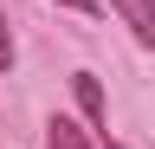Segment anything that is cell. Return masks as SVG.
<instances>
[{
  "instance_id": "6da1fadb",
  "label": "cell",
  "mask_w": 155,
  "mask_h": 149,
  "mask_svg": "<svg viewBox=\"0 0 155 149\" xmlns=\"http://www.w3.org/2000/svg\"><path fill=\"white\" fill-rule=\"evenodd\" d=\"M116 13H123V26L136 32V46H149L155 52V0H110Z\"/></svg>"
},
{
  "instance_id": "7a4b0ae2",
  "label": "cell",
  "mask_w": 155,
  "mask_h": 149,
  "mask_svg": "<svg viewBox=\"0 0 155 149\" xmlns=\"http://www.w3.org/2000/svg\"><path fill=\"white\" fill-rule=\"evenodd\" d=\"M71 91H78V110H84L91 123H104V84H97V71H78Z\"/></svg>"
},
{
  "instance_id": "3957f363",
  "label": "cell",
  "mask_w": 155,
  "mask_h": 149,
  "mask_svg": "<svg viewBox=\"0 0 155 149\" xmlns=\"http://www.w3.org/2000/svg\"><path fill=\"white\" fill-rule=\"evenodd\" d=\"M45 130H52V149H104V143H91V130H78L71 117H52Z\"/></svg>"
},
{
  "instance_id": "277c9868",
  "label": "cell",
  "mask_w": 155,
  "mask_h": 149,
  "mask_svg": "<svg viewBox=\"0 0 155 149\" xmlns=\"http://www.w3.org/2000/svg\"><path fill=\"white\" fill-rule=\"evenodd\" d=\"M13 65V32H7V13H0V71Z\"/></svg>"
},
{
  "instance_id": "5b68a950",
  "label": "cell",
  "mask_w": 155,
  "mask_h": 149,
  "mask_svg": "<svg viewBox=\"0 0 155 149\" xmlns=\"http://www.w3.org/2000/svg\"><path fill=\"white\" fill-rule=\"evenodd\" d=\"M58 7H71V13H97V0H58Z\"/></svg>"
},
{
  "instance_id": "8992f818",
  "label": "cell",
  "mask_w": 155,
  "mask_h": 149,
  "mask_svg": "<svg viewBox=\"0 0 155 149\" xmlns=\"http://www.w3.org/2000/svg\"><path fill=\"white\" fill-rule=\"evenodd\" d=\"M104 149H123V143H104Z\"/></svg>"
}]
</instances>
